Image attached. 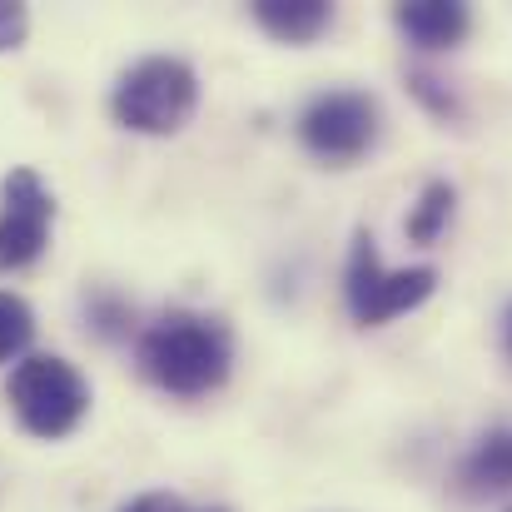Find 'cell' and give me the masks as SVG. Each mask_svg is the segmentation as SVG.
Listing matches in <instances>:
<instances>
[{
	"instance_id": "6da1fadb",
	"label": "cell",
	"mask_w": 512,
	"mask_h": 512,
	"mask_svg": "<svg viewBox=\"0 0 512 512\" xmlns=\"http://www.w3.org/2000/svg\"><path fill=\"white\" fill-rule=\"evenodd\" d=\"M135 363L140 373L179 398H199L209 388H219L229 378V363H234V343L229 329L219 319H204V314H165L155 319L140 343H135Z\"/></svg>"
},
{
	"instance_id": "7a4b0ae2",
	"label": "cell",
	"mask_w": 512,
	"mask_h": 512,
	"mask_svg": "<svg viewBox=\"0 0 512 512\" xmlns=\"http://www.w3.org/2000/svg\"><path fill=\"white\" fill-rule=\"evenodd\" d=\"M199 105V75L179 55H145L135 60L110 95V110L135 135H174L189 125Z\"/></svg>"
},
{
	"instance_id": "3957f363",
	"label": "cell",
	"mask_w": 512,
	"mask_h": 512,
	"mask_svg": "<svg viewBox=\"0 0 512 512\" xmlns=\"http://www.w3.org/2000/svg\"><path fill=\"white\" fill-rule=\"evenodd\" d=\"M5 398H10V413L20 418V428L35 433V438H65L90 413V383L60 353H30V358H20L10 368Z\"/></svg>"
},
{
	"instance_id": "277c9868",
	"label": "cell",
	"mask_w": 512,
	"mask_h": 512,
	"mask_svg": "<svg viewBox=\"0 0 512 512\" xmlns=\"http://www.w3.org/2000/svg\"><path fill=\"white\" fill-rule=\"evenodd\" d=\"M433 289H438V269H428V264H418V269H383L373 239L368 234L353 239L348 269H343V299H348V314L363 329H378V324L418 309Z\"/></svg>"
},
{
	"instance_id": "5b68a950",
	"label": "cell",
	"mask_w": 512,
	"mask_h": 512,
	"mask_svg": "<svg viewBox=\"0 0 512 512\" xmlns=\"http://www.w3.org/2000/svg\"><path fill=\"white\" fill-rule=\"evenodd\" d=\"M299 140L309 145V155H319L329 165L358 160L378 140V100L363 95V90L314 95L309 110L299 115Z\"/></svg>"
},
{
	"instance_id": "8992f818",
	"label": "cell",
	"mask_w": 512,
	"mask_h": 512,
	"mask_svg": "<svg viewBox=\"0 0 512 512\" xmlns=\"http://www.w3.org/2000/svg\"><path fill=\"white\" fill-rule=\"evenodd\" d=\"M50 224H55V194L45 189V179L35 170H10L0 179V269H30L45 244H50Z\"/></svg>"
},
{
	"instance_id": "52a82bcc",
	"label": "cell",
	"mask_w": 512,
	"mask_h": 512,
	"mask_svg": "<svg viewBox=\"0 0 512 512\" xmlns=\"http://www.w3.org/2000/svg\"><path fill=\"white\" fill-rule=\"evenodd\" d=\"M398 30L418 45V50H448L468 35V5L458 0H413L398 5Z\"/></svg>"
},
{
	"instance_id": "ba28073f",
	"label": "cell",
	"mask_w": 512,
	"mask_h": 512,
	"mask_svg": "<svg viewBox=\"0 0 512 512\" xmlns=\"http://www.w3.org/2000/svg\"><path fill=\"white\" fill-rule=\"evenodd\" d=\"M458 483L473 498H498L512 493V428H493L463 463H458Z\"/></svg>"
},
{
	"instance_id": "9c48e42d",
	"label": "cell",
	"mask_w": 512,
	"mask_h": 512,
	"mask_svg": "<svg viewBox=\"0 0 512 512\" xmlns=\"http://www.w3.org/2000/svg\"><path fill=\"white\" fill-rule=\"evenodd\" d=\"M254 20L289 45H304L314 35H324V25L334 20V10L324 0H254Z\"/></svg>"
},
{
	"instance_id": "30bf717a",
	"label": "cell",
	"mask_w": 512,
	"mask_h": 512,
	"mask_svg": "<svg viewBox=\"0 0 512 512\" xmlns=\"http://www.w3.org/2000/svg\"><path fill=\"white\" fill-rule=\"evenodd\" d=\"M448 219H453V184H428L423 189V199H418V209H413V219H408V239L413 244H433L443 229H448Z\"/></svg>"
},
{
	"instance_id": "8fae6325",
	"label": "cell",
	"mask_w": 512,
	"mask_h": 512,
	"mask_svg": "<svg viewBox=\"0 0 512 512\" xmlns=\"http://www.w3.org/2000/svg\"><path fill=\"white\" fill-rule=\"evenodd\" d=\"M35 339V314H30V304L20 299V294H10V289H0V363L5 358H20L25 348Z\"/></svg>"
},
{
	"instance_id": "7c38bea8",
	"label": "cell",
	"mask_w": 512,
	"mask_h": 512,
	"mask_svg": "<svg viewBox=\"0 0 512 512\" xmlns=\"http://www.w3.org/2000/svg\"><path fill=\"white\" fill-rule=\"evenodd\" d=\"M25 25H30L25 5H15V0H0V50H15V45L25 40Z\"/></svg>"
},
{
	"instance_id": "4fadbf2b",
	"label": "cell",
	"mask_w": 512,
	"mask_h": 512,
	"mask_svg": "<svg viewBox=\"0 0 512 512\" xmlns=\"http://www.w3.org/2000/svg\"><path fill=\"white\" fill-rule=\"evenodd\" d=\"M120 512H184V503H179L174 493H140V498H130Z\"/></svg>"
},
{
	"instance_id": "5bb4252c",
	"label": "cell",
	"mask_w": 512,
	"mask_h": 512,
	"mask_svg": "<svg viewBox=\"0 0 512 512\" xmlns=\"http://www.w3.org/2000/svg\"><path fill=\"white\" fill-rule=\"evenodd\" d=\"M209 512H224V508H209Z\"/></svg>"
}]
</instances>
